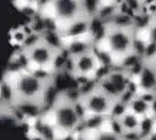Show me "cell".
<instances>
[{"label": "cell", "instance_id": "cell-3", "mask_svg": "<svg viewBox=\"0 0 156 140\" xmlns=\"http://www.w3.org/2000/svg\"><path fill=\"white\" fill-rule=\"evenodd\" d=\"M138 28L134 24L119 25L107 21L103 25L102 39L105 41L108 55L112 58L117 57L121 62L127 57L137 53Z\"/></svg>", "mask_w": 156, "mask_h": 140}, {"label": "cell", "instance_id": "cell-9", "mask_svg": "<svg viewBox=\"0 0 156 140\" xmlns=\"http://www.w3.org/2000/svg\"><path fill=\"white\" fill-rule=\"evenodd\" d=\"M118 121V124L121 127L122 135L133 132H139L142 118L132 113L131 111H127L124 115H122L119 118H115Z\"/></svg>", "mask_w": 156, "mask_h": 140}, {"label": "cell", "instance_id": "cell-2", "mask_svg": "<svg viewBox=\"0 0 156 140\" xmlns=\"http://www.w3.org/2000/svg\"><path fill=\"white\" fill-rule=\"evenodd\" d=\"M51 115L53 117V127L63 135L78 134L83 130L85 114L81 108L78 98H72L68 91L58 93L52 107Z\"/></svg>", "mask_w": 156, "mask_h": 140}, {"label": "cell", "instance_id": "cell-7", "mask_svg": "<svg viewBox=\"0 0 156 140\" xmlns=\"http://www.w3.org/2000/svg\"><path fill=\"white\" fill-rule=\"evenodd\" d=\"M69 60L70 62L69 72L75 78L92 79L91 77H96L99 70L103 66L102 60L94 46L78 55L69 56Z\"/></svg>", "mask_w": 156, "mask_h": 140}, {"label": "cell", "instance_id": "cell-13", "mask_svg": "<svg viewBox=\"0 0 156 140\" xmlns=\"http://www.w3.org/2000/svg\"><path fill=\"white\" fill-rule=\"evenodd\" d=\"M23 1H25V2H27V6H31V5H33V4H37L38 6H40V1L41 0H23Z\"/></svg>", "mask_w": 156, "mask_h": 140}, {"label": "cell", "instance_id": "cell-4", "mask_svg": "<svg viewBox=\"0 0 156 140\" xmlns=\"http://www.w3.org/2000/svg\"><path fill=\"white\" fill-rule=\"evenodd\" d=\"M63 51V49L54 46L43 34H40L32 42L22 47L21 54L27 65H33L35 70L49 72L48 69H55L56 61Z\"/></svg>", "mask_w": 156, "mask_h": 140}, {"label": "cell", "instance_id": "cell-10", "mask_svg": "<svg viewBox=\"0 0 156 140\" xmlns=\"http://www.w3.org/2000/svg\"><path fill=\"white\" fill-rule=\"evenodd\" d=\"M92 140H125L123 135L114 132L113 130H99L94 135Z\"/></svg>", "mask_w": 156, "mask_h": 140}, {"label": "cell", "instance_id": "cell-11", "mask_svg": "<svg viewBox=\"0 0 156 140\" xmlns=\"http://www.w3.org/2000/svg\"><path fill=\"white\" fill-rule=\"evenodd\" d=\"M29 35H31V34L27 32L25 28H17L12 30V32H11V38L15 41V44L21 45L22 47L26 43Z\"/></svg>", "mask_w": 156, "mask_h": 140}, {"label": "cell", "instance_id": "cell-14", "mask_svg": "<svg viewBox=\"0 0 156 140\" xmlns=\"http://www.w3.org/2000/svg\"><path fill=\"white\" fill-rule=\"evenodd\" d=\"M145 140H156V129Z\"/></svg>", "mask_w": 156, "mask_h": 140}, {"label": "cell", "instance_id": "cell-6", "mask_svg": "<svg viewBox=\"0 0 156 140\" xmlns=\"http://www.w3.org/2000/svg\"><path fill=\"white\" fill-rule=\"evenodd\" d=\"M130 72L121 68L112 67L101 77L97 78L96 85L112 98L118 100L133 83Z\"/></svg>", "mask_w": 156, "mask_h": 140}, {"label": "cell", "instance_id": "cell-8", "mask_svg": "<svg viewBox=\"0 0 156 140\" xmlns=\"http://www.w3.org/2000/svg\"><path fill=\"white\" fill-rule=\"evenodd\" d=\"M128 109L141 118L153 116V104L139 94L131 100L128 105Z\"/></svg>", "mask_w": 156, "mask_h": 140}, {"label": "cell", "instance_id": "cell-12", "mask_svg": "<svg viewBox=\"0 0 156 140\" xmlns=\"http://www.w3.org/2000/svg\"><path fill=\"white\" fill-rule=\"evenodd\" d=\"M144 62L153 71V72L156 76V52L149 57L144 58Z\"/></svg>", "mask_w": 156, "mask_h": 140}, {"label": "cell", "instance_id": "cell-1", "mask_svg": "<svg viewBox=\"0 0 156 140\" xmlns=\"http://www.w3.org/2000/svg\"><path fill=\"white\" fill-rule=\"evenodd\" d=\"M54 76L51 72L43 71L21 70L12 83L15 93V106H35L43 108L47 102L48 92L54 86Z\"/></svg>", "mask_w": 156, "mask_h": 140}, {"label": "cell", "instance_id": "cell-5", "mask_svg": "<svg viewBox=\"0 0 156 140\" xmlns=\"http://www.w3.org/2000/svg\"><path fill=\"white\" fill-rule=\"evenodd\" d=\"M115 101V99L101 91L96 85V83L92 88L84 93H80L78 96V102L84 111L85 117L88 116L111 117Z\"/></svg>", "mask_w": 156, "mask_h": 140}]
</instances>
